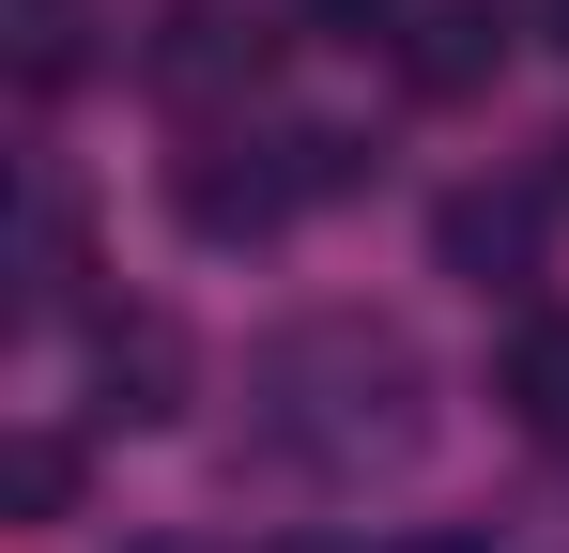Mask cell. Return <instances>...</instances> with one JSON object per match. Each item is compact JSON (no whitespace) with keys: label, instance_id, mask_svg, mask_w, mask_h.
Masks as SVG:
<instances>
[{"label":"cell","instance_id":"1","mask_svg":"<svg viewBox=\"0 0 569 553\" xmlns=\"http://www.w3.org/2000/svg\"><path fill=\"white\" fill-rule=\"evenodd\" d=\"M292 200H308V184H292V139H262V154H247V139H216V154L170 170V215H186L200 247H262Z\"/></svg>","mask_w":569,"mask_h":553},{"label":"cell","instance_id":"2","mask_svg":"<svg viewBox=\"0 0 569 553\" xmlns=\"http://www.w3.org/2000/svg\"><path fill=\"white\" fill-rule=\"evenodd\" d=\"M555 200H569L555 170H539V184H462V200L431 215L447 276H477V292H492V276H523V262H539V231H555Z\"/></svg>","mask_w":569,"mask_h":553},{"label":"cell","instance_id":"3","mask_svg":"<svg viewBox=\"0 0 569 553\" xmlns=\"http://www.w3.org/2000/svg\"><path fill=\"white\" fill-rule=\"evenodd\" d=\"M93 415H139V431L186 415V339H170L154 308H123V323L93 339Z\"/></svg>","mask_w":569,"mask_h":553},{"label":"cell","instance_id":"4","mask_svg":"<svg viewBox=\"0 0 569 553\" xmlns=\"http://www.w3.org/2000/svg\"><path fill=\"white\" fill-rule=\"evenodd\" d=\"M492 400H508V431L569 446V308H523V323L492 339Z\"/></svg>","mask_w":569,"mask_h":553},{"label":"cell","instance_id":"5","mask_svg":"<svg viewBox=\"0 0 569 553\" xmlns=\"http://www.w3.org/2000/svg\"><path fill=\"white\" fill-rule=\"evenodd\" d=\"M139 78L154 92H231V78H262V31H247V16H170V31L139 47Z\"/></svg>","mask_w":569,"mask_h":553},{"label":"cell","instance_id":"6","mask_svg":"<svg viewBox=\"0 0 569 553\" xmlns=\"http://www.w3.org/2000/svg\"><path fill=\"white\" fill-rule=\"evenodd\" d=\"M492 62H508V16H492V0H447V16L400 47V78H416V92H477Z\"/></svg>","mask_w":569,"mask_h":553},{"label":"cell","instance_id":"7","mask_svg":"<svg viewBox=\"0 0 569 553\" xmlns=\"http://www.w3.org/2000/svg\"><path fill=\"white\" fill-rule=\"evenodd\" d=\"M0 492H16V523H62V507H78V446H62V431H16Z\"/></svg>","mask_w":569,"mask_h":553},{"label":"cell","instance_id":"8","mask_svg":"<svg viewBox=\"0 0 569 553\" xmlns=\"http://www.w3.org/2000/svg\"><path fill=\"white\" fill-rule=\"evenodd\" d=\"M385 31V0H323V47H370Z\"/></svg>","mask_w":569,"mask_h":553},{"label":"cell","instance_id":"9","mask_svg":"<svg viewBox=\"0 0 569 553\" xmlns=\"http://www.w3.org/2000/svg\"><path fill=\"white\" fill-rule=\"evenodd\" d=\"M416 553H462V539H416Z\"/></svg>","mask_w":569,"mask_h":553},{"label":"cell","instance_id":"10","mask_svg":"<svg viewBox=\"0 0 569 553\" xmlns=\"http://www.w3.org/2000/svg\"><path fill=\"white\" fill-rule=\"evenodd\" d=\"M555 47H569V0H555Z\"/></svg>","mask_w":569,"mask_h":553},{"label":"cell","instance_id":"11","mask_svg":"<svg viewBox=\"0 0 569 553\" xmlns=\"http://www.w3.org/2000/svg\"><path fill=\"white\" fill-rule=\"evenodd\" d=\"M154 553H200V539H154Z\"/></svg>","mask_w":569,"mask_h":553}]
</instances>
